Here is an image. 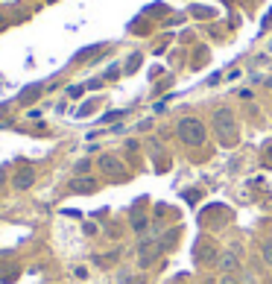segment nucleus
<instances>
[{"instance_id": "12", "label": "nucleus", "mask_w": 272, "mask_h": 284, "mask_svg": "<svg viewBox=\"0 0 272 284\" xmlns=\"http://www.w3.org/2000/svg\"><path fill=\"white\" fill-rule=\"evenodd\" d=\"M223 267H225V270H237V258L225 255V258H223Z\"/></svg>"}, {"instance_id": "5", "label": "nucleus", "mask_w": 272, "mask_h": 284, "mask_svg": "<svg viewBox=\"0 0 272 284\" xmlns=\"http://www.w3.org/2000/svg\"><path fill=\"white\" fill-rule=\"evenodd\" d=\"M100 167H103V173L111 176V179H123V176H126L123 164H120L117 158H111V155H103V158H100Z\"/></svg>"}, {"instance_id": "8", "label": "nucleus", "mask_w": 272, "mask_h": 284, "mask_svg": "<svg viewBox=\"0 0 272 284\" xmlns=\"http://www.w3.org/2000/svg\"><path fill=\"white\" fill-rule=\"evenodd\" d=\"M176 235H178L176 229H170V232H167V235L161 237V243H158V246H161V249H170L173 243H176Z\"/></svg>"}, {"instance_id": "14", "label": "nucleus", "mask_w": 272, "mask_h": 284, "mask_svg": "<svg viewBox=\"0 0 272 284\" xmlns=\"http://www.w3.org/2000/svg\"><path fill=\"white\" fill-rule=\"evenodd\" d=\"M220 284H240V281H237L234 275H225V278H223V281H220Z\"/></svg>"}, {"instance_id": "2", "label": "nucleus", "mask_w": 272, "mask_h": 284, "mask_svg": "<svg viewBox=\"0 0 272 284\" xmlns=\"http://www.w3.org/2000/svg\"><path fill=\"white\" fill-rule=\"evenodd\" d=\"M214 123H217V132H220V141L223 144H234V118H231V111H217L214 115Z\"/></svg>"}, {"instance_id": "15", "label": "nucleus", "mask_w": 272, "mask_h": 284, "mask_svg": "<svg viewBox=\"0 0 272 284\" xmlns=\"http://www.w3.org/2000/svg\"><path fill=\"white\" fill-rule=\"evenodd\" d=\"M3 26H6V18H3V15H0V30H3Z\"/></svg>"}, {"instance_id": "6", "label": "nucleus", "mask_w": 272, "mask_h": 284, "mask_svg": "<svg viewBox=\"0 0 272 284\" xmlns=\"http://www.w3.org/2000/svg\"><path fill=\"white\" fill-rule=\"evenodd\" d=\"M71 190H73V193H94V190H97V179H91V176H76V179H73V182H71Z\"/></svg>"}, {"instance_id": "7", "label": "nucleus", "mask_w": 272, "mask_h": 284, "mask_svg": "<svg viewBox=\"0 0 272 284\" xmlns=\"http://www.w3.org/2000/svg\"><path fill=\"white\" fill-rule=\"evenodd\" d=\"M0 278L3 281H15L18 278V267H0Z\"/></svg>"}, {"instance_id": "13", "label": "nucleus", "mask_w": 272, "mask_h": 284, "mask_svg": "<svg viewBox=\"0 0 272 284\" xmlns=\"http://www.w3.org/2000/svg\"><path fill=\"white\" fill-rule=\"evenodd\" d=\"M263 261L272 264V240H269V243H263Z\"/></svg>"}, {"instance_id": "4", "label": "nucleus", "mask_w": 272, "mask_h": 284, "mask_svg": "<svg viewBox=\"0 0 272 284\" xmlns=\"http://www.w3.org/2000/svg\"><path fill=\"white\" fill-rule=\"evenodd\" d=\"M33 182H36V170L33 167H18L15 170V176H12V185L18 190H26V188H33Z\"/></svg>"}, {"instance_id": "9", "label": "nucleus", "mask_w": 272, "mask_h": 284, "mask_svg": "<svg viewBox=\"0 0 272 284\" xmlns=\"http://www.w3.org/2000/svg\"><path fill=\"white\" fill-rule=\"evenodd\" d=\"M36 94H41V85H29V88H26V94L21 97V103H29Z\"/></svg>"}, {"instance_id": "10", "label": "nucleus", "mask_w": 272, "mask_h": 284, "mask_svg": "<svg viewBox=\"0 0 272 284\" xmlns=\"http://www.w3.org/2000/svg\"><path fill=\"white\" fill-rule=\"evenodd\" d=\"M132 225H135V232H138V235H143V229H146V217H135Z\"/></svg>"}, {"instance_id": "3", "label": "nucleus", "mask_w": 272, "mask_h": 284, "mask_svg": "<svg viewBox=\"0 0 272 284\" xmlns=\"http://www.w3.org/2000/svg\"><path fill=\"white\" fill-rule=\"evenodd\" d=\"M158 243H155V237H143L141 246H138V252H141V267H149L155 261V255H158Z\"/></svg>"}, {"instance_id": "11", "label": "nucleus", "mask_w": 272, "mask_h": 284, "mask_svg": "<svg viewBox=\"0 0 272 284\" xmlns=\"http://www.w3.org/2000/svg\"><path fill=\"white\" fill-rule=\"evenodd\" d=\"M88 170H91V161H88V158H85V161H79V164H76V176H88Z\"/></svg>"}, {"instance_id": "1", "label": "nucleus", "mask_w": 272, "mask_h": 284, "mask_svg": "<svg viewBox=\"0 0 272 284\" xmlns=\"http://www.w3.org/2000/svg\"><path fill=\"white\" fill-rule=\"evenodd\" d=\"M176 135H178V141H182V144H188V147H199V144L208 138V129H205V123H202V120L185 118V120H178Z\"/></svg>"}]
</instances>
